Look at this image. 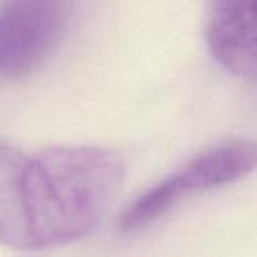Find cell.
Segmentation results:
<instances>
[{"mask_svg": "<svg viewBox=\"0 0 257 257\" xmlns=\"http://www.w3.org/2000/svg\"><path fill=\"white\" fill-rule=\"evenodd\" d=\"M123 180L118 155L97 147L25 154L0 140V243L39 250L85 238Z\"/></svg>", "mask_w": 257, "mask_h": 257, "instance_id": "1", "label": "cell"}, {"mask_svg": "<svg viewBox=\"0 0 257 257\" xmlns=\"http://www.w3.org/2000/svg\"><path fill=\"white\" fill-rule=\"evenodd\" d=\"M257 169L255 141H231L194 157L140 196L121 215V229L127 232L148 227L164 217L183 197L217 189L243 178Z\"/></svg>", "mask_w": 257, "mask_h": 257, "instance_id": "2", "label": "cell"}, {"mask_svg": "<svg viewBox=\"0 0 257 257\" xmlns=\"http://www.w3.org/2000/svg\"><path fill=\"white\" fill-rule=\"evenodd\" d=\"M69 0H0V78L37 69L60 43Z\"/></svg>", "mask_w": 257, "mask_h": 257, "instance_id": "3", "label": "cell"}, {"mask_svg": "<svg viewBox=\"0 0 257 257\" xmlns=\"http://www.w3.org/2000/svg\"><path fill=\"white\" fill-rule=\"evenodd\" d=\"M206 41L218 64L257 81V0H211Z\"/></svg>", "mask_w": 257, "mask_h": 257, "instance_id": "4", "label": "cell"}]
</instances>
